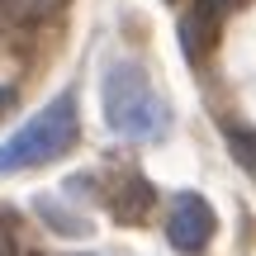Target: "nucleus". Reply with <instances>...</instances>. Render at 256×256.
Segmentation results:
<instances>
[{
    "label": "nucleus",
    "instance_id": "nucleus-9",
    "mask_svg": "<svg viewBox=\"0 0 256 256\" xmlns=\"http://www.w3.org/2000/svg\"><path fill=\"white\" fill-rule=\"evenodd\" d=\"M14 110V86H0V119Z\"/></svg>",
    "mask_w": 256,
    "mask_h": 256
},
{
    "label": "nucleus",
    "instance_id": "nucleus-8",
    "mask_svg": "<svg viewBox=\"0 0 256 256\" xmlns=\"http://www.w3.org/2000/svg\"><path fill=\"white\" fill-rule=\"evenodd\" d=\"M0 256H19V247H14V232H10V223L0 218Z\"/></svg>",
    "mask_w": 256,
    "mask_h": 256
},
{
    "label": "nucleus",
    "instance_id": "nucleus-4",
    "mask_svg": "<svg viewBox=\"0 0 256 256\" xmlns=\"http://www.w3.org/2000/svg\"><path fill=\"white\" fill-rule=\"evenodd\" d=\"M152 200H156V190H152V185H147L138 171H124V176H119V185L110 190V209H114V218H119V223H138V218H147Z\"/></svg>",
    "mask_w": 256,
    "mask_h": 256
},
{
    "label": "nucleus",
    "instance_id": "nucleus-1",
    "mask_svg": "<svg viewBox=\"0 0 256 256\" xmlns=\"http://www.w3.org/2000/svg\"><path fill=\"white\" fill-rule=\"evenodd\" d=\"M100 110H104V124L128 142H162L171 133V110L138 62H114L104 72Z\"/></svg>",
    "mask_w": 256,
    "mask_h": 256
},
{
    "label": "nucleus",
    "instance_id": "nucleus-7",
    "mask_svg": "<svg viewBox=\"0 0 256 256\" xmlns=\"http://www.w3.org/2000/svg\"><path fill=\"white\" fill-rule=\"evenodd\" d=\"M48 0H0V19H34Z\"/></svg>",
    "mask_w": 256,
    "mask_h": 256
},
{
    "label": "nucleus",
    "instance_id": "nucleus-2",
    "mask_svg": "<svg viewBox=\"0 0 256 256\" xmlns=\"http://www.w3.org/2000/svg\"><path fill=\"white\" fill-rule=\"evenodd\" d=\"M81 138V114H76V95L62 90L57 100H48L19 133H10L0 142V176L10 171H34V166L62 162Z\"/></svg>",
    "mask_w": 256,
    "mask_h": 256
},
{
    "label": "nucleus",
    "instance_id": "nucleus-5",
    "mask_svg": "<svg viewBox=\"0 0 256 256\" xmlns=\"http://www.w3.org/2000/svg\"><path fill=\"white\" fill-rule=\"evenodd\" d=\"M34 209H38V218H43V223H52V232H66V238H86V232H90V223H86L81 214L57 209V200H48V194L34 204Z\"/></svg>",
    "mask_w": 256,
    "mask_h": 256
},
{
    "label": "nucleus",
    "instance_id": "nucleus-6",
    "mask_svg": "<svg viewBox=\"0 0 256 256\" xmlns=\"http://www.w3.org/2000/svg\"><path fill=\"white\" fill-rule=\"evenodd\" d=\"M228 152H232V162L256 180V128H228Z\"/></svg>",
    "mask_w": 256,
    "mask_h": 256
},
{
    "label": "nucleus",
    "instance_id": "nucleus-3",
    "mask_svg": "<svg viewBox=\"0 0 256 256\" xmlns=\"http://www.w3.org/2000/svg\"><path fill=\"white\" fill-rule=\"evenodd\" d=\"M214 228H218V223H214V209H209V200H204V194L185 190V194H176V200H171L166 242H171L180 256H200L204 247H209Z\"/></svg>",
    "mask_w": 256,
    "mask_h": 256
}]
</instances>
